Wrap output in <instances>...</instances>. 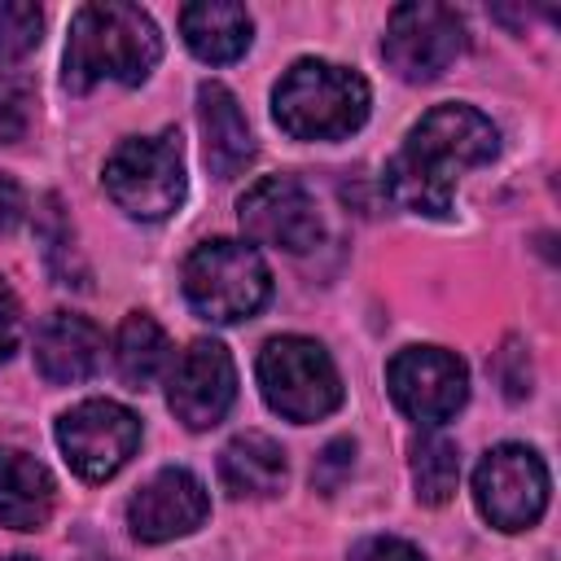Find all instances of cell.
Wrapping results in <instances>:
<instances>
[{
	"instance_id": "obj_1",
	"label": "cell",
	"mask_w": 561,
	"mask_h": 561,
	"mask_svg": "<svg viewBox=\"0 0 561 561\" xmlns=\"http://www.w3.org/2000/svg\"><path fill=\"white\" fill-rule=\"evenodd\" d=\"M500 153L495 123L473 105H434L386 167V193L394 206L430 219L451 215L460 171H473Z\"/></svg>"
},
{
	"instance_id": "obj_2",
	"label": "cell",
	"mask_w": 561,
	"mask_h": 561,
	"mask_svg": "<svg viewBox=\"0 0 561 561\" xmlns=\"http://www.w3.org/2000/svg\"><path fill=\"white\" fill-rule=\"evenodd\" d=\"M158 57H162V35L140 4H123V0L83 4L70 18L61 83L70 92H92L101 79L131 88L158 66Z\"/></svg>"
},
{
	"instance_id": "obj_3",
	"label": "cell",
	"mask_w": 561,
	"mask_h": 561,
	"mask_svg": "<svg viewBox=\"0 0 561 561\" xmlns=\"http://www.w3.org/2000/svg\"><path fill=\"white\" fill-rule=\"evenodd\" d=\"M272 118L294 140H342L368 118V83L337 61L302 57L280 75Z\"/></svg>"
},
{
	"instance_id": "obj_4",
	"label": "cell",
	"mask_w": 561,
	"mask_h": 561,
	"mask_svg": "<svg viewBox=\"0 0 561 561\" xmlns=\"http://www.w3.org/2000/svg\"><path fill=\"white\" fill-rule=\"evenodd\" d=\"M272 294V276L254 245L245 241H202L184 259V298L202 320L237 324L250 320Z\"/></svg>"
},
{
	"instance_id": "obj_5",
	"label": "cell",
	"mask_w": 561,
	"mask_h": 561,
	"mask_svg": "<svg viewBox=\"0 0 561 561\" xmlns=\"http://www.w3.org/2000/svg\"><path fill=\"white\" fill-rule=\"evenodd\" d=\"M184 149L175 131L131 136L105 158V193L131 219H167L184 202Z\"/></svg>"
},
{
	"instance_id": "obj_6",
	"label": "cell",
	"mask_w": 561,
	"mask_h": 561,
	"mask_svg": "<svg viewBox=\"0 0 561 561\" xmlns=\"http://www.w3.org/2000/svg\"><path fill=\"white\" fill-rule=\"evenodd\" d=\"M259 386L272 412L289 421H320L342 403V377L329 351L298 333L272 337L259 351Z\"/></svg>"
},
{
	"instance_id": "obj_7",
	"label": "cell",
	"mask_w": 561,
	"mask_h": 561,
	"mask_svg": "<svg viewBox=\"0 0 561 561\" xmlns=\"http://www.w3.org/2000/svg\"><path fill=\"white\" fill-rule=\"evenodd\" d=\"M460 53H465L460 13L447 9V4H434V0L399 4L390 13V22H386V35H381V57L408 83L438 79Z\"/></svg>"
},
{
	"instance_id": "obj_8",
	"label": "cell",
	"mask_w": 561,
	"mask_h": 561,
	"mask_svg": "<svg viewBox=\"0 0 561 561\" xmlns=\"http://www.w3.org/2000/svg\"><path fill=\"white\" fill-rule=\"evenodd\" d=\"M57 447H61L66 465L79 478L105 482L140 447V421H136L131 408H123L114 399H83L70 412H61V421H57Z\"/></svg>"
},
{
	"instance_id": "obj_9",
	"label": "cell",
	"mask_w": 561,
	"mask_h": 561,
	"mask_svg": "<svg viewBox=\"0 0 561 561\" xmlns=\"http://www.w3.org/2000/svg\"><path fill=\"white\" fill-rule=\"evenodd\" d=\"M473 500L495 530H526L548 508V469L530 447L500 443L473 473Z\"/></svg>"
},
{
	"instance_id": "obj_10",
	"label": "cell",
	"mask_w": 561,
	"mask_h": 561,
	"mask_svg": "<svg viewBox=\"0 0 561 561\" xmlns=\"http://www.w3.org/2000/svg\"><path fill=\"white\" fill-rule=\"evenodd\" d=\"M237 219L250 241L285 254H307L324 237L316 197L294 175H263L259 184H250L237 202Z\"/></svg>"
},
{
	"instance_id": "obj_11",
	"label": "cell",
	"mask_w": 561,
	"mask_h": 561,
	"mask_svg": "<svg viewBox=\"0 0 561 561\" xmlns=\"http://www.w3.org/2000/svg\"><path fill=\"white\" fill-rule=\"evenodd\" d=\"M386 386H390V399L399 403V412H408L421 425H443L447 416L460 412V403L469 394V373H465L460 355H451L443 346H408L390 359Z\"/></svg>"
},
{
	"instance_id": "obj_12",
	"label": "cell",
	"mask_w": 561,
	"mask_h": 561,
	"mask_svg": "<svg viewBox=\"0 0 561 561\" xmlns=\"http://www.w3.org/2000/svg\"><path fill=\"white\" fill-rule=\"evenodd\" d=\"M232 399H237V368H232L228 346H219L210 337L193 342L175 359L171 381H167V403H171L175 421H184L188 430H210L224 421Z\"/></svg>"
},
{
	"instance_id": "obj_13",
	"label": "cell",
	"mask_w": 561,
	"mask_h": 561,
	"mask_svg": "<svg viewBox=\"0 0 561 561\" xmlns=\"http://www.w3.org/2000/svg\"><path fill=\"white\" fill-rule=\"evenodd\" d=\"M210 513L206 486L188 469H158L127 504V526L140 543H167L193 535Z\"/></svg>"
},
{
	"instance_id": "obj_14",
	"label": "cell",
	"mask_w": 561,
	"mask_h": 561,
	"mask_svg": "<svg viewBox=\"0 0 561 561\" xmlns=\"http://www.w3.org/2000/svg\"><path fill=\"white\" fill-rule=\"evenodd\" d=\"M101 351H105L101 329L88 316H75V311H53L35 333V368L53 386L88 381L101 364Z\"/></svg>"
},
{
	"instance_id": "obj_15",
	"label": "cell",
	"mask_w": 561,
	"mask_h": 561,
	"mask_svg": "<svg viewBox=\"0 0 561 561\" xmlns=\"http://www.w3.org/2000/svg\"><path fill=\"white\" fill-rule=\"evenodd\" d=\"M197 123H202V149H206L210 175L215 180L241 175L245 162L254 158V136H250V123H245L237 96L224 83L197 88Z\"/></svg>"
},
{
	"instance_id": "obj_16",
	"label": "cell",
	"mask_w": 561,
	"mask_h": 561,
	"mask_svg": "<svg viewBox=\"0 0 561 561\" xmlns=\"http://www.w3.org/2000/svg\"><path fill=\"white\" fill-rule=\"evenodd\" d=\"M180 31L184 44L202 57V61H237L250 48L254 22L245 13V4H228V0H202V4H184L180 9Z\"/></svg>"
},
{
	"instance_id": "obj_17",
	"label": "cell",
	"mask_w": 561,
	"mask_h": 561,
	"mask_svg": "<svg viewBox=\"0 0 561 561\" xmlns=\"http://www.w3.org/2000/svg\"><path fill=\"white\" fill-rule=\"evenodd\" d=\"M219 478L232 495H250V500H267L285 486L289 478V465H285V451L276 438L259 434V430H245L237 434L224 451H219Z\"/></svg>"
},
{
	"instance_id": "obj_18",
	"label": "cell",
	"mask_w": 561,
	"mask_h": 561,
	"mask_svg": "<svg viewBox=\"0 0 561 561\" xmlns=\"http://www.w3.org/2000/svg\"><path fill=\"white\" fill-rule=\"evenodd\" d=\"M53 473L26 451H0V522L13 530H39L53 513Z\"/></svg>"
},
{
	"instance_id": "obj_19",
	"label": "cell",
	"mask_w": 561,
	"mask_h": 561,
	"mask_svg": "<svg viewBox=\"0 0 561 561\" xmlns=\"http://www.w3.org/2000/svg\"><path fill=\"white\" fill-rule=\"evenodd\" d=\"M171 364V342L162 333V324L145 311H131L123 324H118V337H114V368L118 377L131 386V390H145L158 381V373Z\"/></svg>"
},
{
	"instance_id": "obj_20",
	"label": "cell",
	"mask_w": 561,
	"mask_h": 561,
	"mask_svg": "<svg viewBox=\"0 0 561 561\" xmlns=\"http://www.w3.org/2000/svg\"><path fill=\"white\" fill-rule=\"evenodd\" d=\"M412 482H416V500L438 508L456 495L460 482V451L451 438L443 434H421L412 443Z\"/></svg>"
},
{
	"instance_id": "obj_21",
	"label": "cell",
	"mask_w": 561,
	"mask_h": 561,
	"mask_svg": "<svg viewBox=\"0 0 561 561\" xmlns=\"http://www.w3.org/2000/svg\"><path fill=\"white\" fill-rule=\"evenodd\" d=\"M44 13L26 0H0V61H18L39 44Z\"/></svg>"
},
{
	"instance_id": "obj_22",
	"label": "cell",
	"mask_w": 561,
	"mask_h": 561,
	"mask_svg": "<svg viewBox=\"0 0 561 561\" xmlns=\"http://www.w3.org/2000/svg\"><path fill=\"white\" fill-rule=\"evenodd\" d=\"M351 465H355V443H351V438H333V443L316 456V465H311V486L324 491V495H333V491L346 482Z\"/></svg>"
},
{
	"instance_id": "obj_23",
	"label": "cell",
	"mask_w": 561,
	"mask_h": 561,
	"mask_svg": "<svg viewBox=\"0 0 561 561\" xmlns=\"http://www.w3.org/2000/svg\"><path fill=\"white\" fill-rule=\"evenodd\" d=\"M351 561H425L408 539H394V535H373V539H359L351 548Z\"/></svg>"
},
{
	"instance_id": "obj_24",
	"label": "cell",
	"mask_w": 561,
	"mask_h": 561,
	"mask_svg": "<svg viewBox=\"0 0 561 561\" xmlns=\"http://www.w3.org/2000/svg\"><path fill=\"white\" fill-rule=\"evenodd\" d=\"M22 215H26V197H22L18 180L0 171V232H13L22 224Z\"/></svg>"
},
{
	"instance_id": "obj_25",
	"label": "cell",
	"mask_w": 561,
	"mask_h": 561,
	"mask_svg": "<svg viewBox=\"0 0 561 561\" xmlns=\"http://www.w3.org/2000/svg\"><path fill=\"white\" fill-rule=\"evenodd\" d=\"M18 346V298L13 289L0 280V359H9Z\"/></svg>"
},
{
	"instance_id": "obj_26",
	"label": "cell",
	"mask_w": 561,
	"mask_h": 561,
	"mask_svg": "<svg viewBox=\"0 0 561 561\" xmlns=\"http://www.w3.org/2000/svg\"><path fill=\"white\" fill-rule=\"evenodd\" d=\"M22 101L18 96H9V92H0V145H9V140H18L22 136Z\"/></svg>"
},
{
	"instance_id": "obj_27",
	"label": "cell",
	"mask_w": 561,
	"mask_h": 561,
	"mask_svg": "<svg viewBox=\"0 0 561 561\" xmlns=\"http://www.w3.org/2000/svg\"><path fill=\"white\" fill-rule=\"evenodd\" d=\"M4 561H31V557H4Z\"/></svg>"
}]
</instances>
